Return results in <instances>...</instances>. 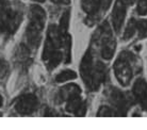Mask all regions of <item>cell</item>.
<instances>
[{
  "label": "cell",
  "instance_id": "6da1fadb",
  "mask_svg": "<svg viewBox=\"0 0 147 130\" xmlns=\"http://www.w3.org/2000/svg\"><path fill=\"white\" fill-rule=\"evenodd\" d=\"M30 24L27 28L26 37L31 47H37L42 38V32L46 22V13L40 5H32L30 10Z\"/></svg>",
  "mask_w": 147,
  "mask_h": 130
},
{
  "label": "cell",
  "instance_id": "7a4b0ae2",
  "mask_svg": "<svg viewBox=\"0 0 147 130\" xmlns=\"http://www.w3.org/2000/svg\"><path fill=\"white\" fill-rule=\"evenodd\" d=\"M20 22L22 14L13 11L7 0H0V34L15 32Z\"/></svg>",
  "mask_w": 147,
  "mask_h": 130
},
{
  "label": "cell",
  "instance_id": "3957f363",
  "mask_svg": "<svg viewBox=\"0 0 147 130\" xmlns=\"http://www.w3.org/2000/svg\"><path fill=\"white\" fill-rule=\"evenodd\" d=\"M131 55L129 52H121L119 58L114 63V71L118 82L123 86H127L132 78V68L130 66Z\"/></svg>",
  "mask_w": 147,
  "mask_h": 130
},
{
  "label": "cell",
  "instance_id": "277c9868",
  "mask_svg": "<svg viewBox=\"0 0 147 130\" xmlns=\"http://www.w3.org/2000/svg\"><path fill=\"white\" fill-rule=\"evenodd\" d=\"M37 106H38V100L36 97L33 94H27V95L20 96L17 99L15 104V110L19 114L28 115V114H32L36 110Z\"/></svg>",
  "mask_w": 147,
  "mask_h": 130
},
{
  "label": "cell",
  "instance_id": "5b68a950",
  "mask_svg": "<svg viewBox=\"0 0 147 130\" xmlns=\"http://www.w3.org/2000/svg\"><path fill=\"white\" fill-rule=\"evenodd\" d=\"M94 69H95V65L93 64L92 53H91V50H88L80 64V73L85 86L90 90H91V86H92V78L93 75H94Z\"/></svg>",
  "mask_w": 147,
  "mask_h": 130
},
{
  "label": "cell",
  "instance_id": "8992f818",
  "mask_svg": "<svg viewBox=\"0 0 147 130\" xmlns=\"http://www.w3.org/2000/svg\"><path fill=\"white\" fill-rule=\"evenodd\" d=\"M128 4L129 3L127 2V0H116L115 1L113 11H112V16H111L112 25H113L115 32H119V30L123 26Z\"/></svg>",
  "mask_w": 147,
  "mask_h": 130
},
{
  "label": "cell",
  "instance_id": "52a82bcc",
  "mask_svg": "<svg viewBox=\"0 0 147 130\" xmlns=\"http://www.w3.org/2000/svg\"><path fill=\"white\" fill-rule=\"evenodd\" d=\"M132 93L141 108L147 111V82L144 79H138L133 84Z\"/></svg>",
  "mask_w": 147,
  "mask_h": 130
},
{
  "label": "cell",
  "instance_id": "ba28073f",
  "mask_svg": "<svg viewBox=\"0 0 147 130\" xmlns=\"http://www.w3.org/2000/svg\"><path fill=\"white\" fill-rule=\"evenodd\" d=\"M115 46H116V42L114 41L111 37L110 29L109 26L107 27V30L103 31V37H102V47H101V56L103 59L110 60L115 51Z\"/></svg>",
  "mask_w": 147,
  "mask_h": 130
},
{
  "label": "cell",
  "instance_id": "9c48e42d",
  "mask_svg": "<svg viewBox=\"0 0 147 130\" xmlns=\"http://www.w3.org/2000/svg\"><path fill=\"white\" fill-rule=\"evenodd\" d=\"M110 98L112 104L117 108L118 113L121 115H126L129 108V101L125 97V95L121 93L119 90L112 89L110 94Z\"/></svg>",
  "mask_w": 147,
  "mask_h": 130
},
{
  "label": "cell",
  "instance_id": "30bf717a",
  "mask_svg": "<svg viewBox=\"0 0 147 130\" xmlns=\"http://www.w3.org/2000/svg\"><path fill=\"white\" fill-rule=\"evenodd\" d=\"M77 95H81L80 88L76 84H68L60 90L59 97L61 98V101H67L71 97L77 96Z\"/></svg>",
  "mask_w": 147,
  "mask_h": 130
},
{
  "label": "cell",
  "instance_id": "8fae6325",
  "mask_svg": "<svg viewBox=\"0 0 147 130\" xmlns=\"http://www.w3.org/2000/svg\"><path fill=\"white\" fill-rule=\"evenodd\" d=\"M99 7L100 0H82V9L90 15L99 13Z\"/></svg>",
  "mask_w": 147,
  "mask_h": 130
},
{
  "label": "cell",
  "instance_id": "7c38bea8",
  "mask_svg": "<svg viewBox=\"0 0 147 130\" xmlns=\"http://www.w3.org/2000/svg\"><path fill=\"white\" fill-rule=\"evenodd\" d=\"M63 60V53L59 50H55V52H52L51 56L49 57L45 62H47V67L48 69H53L55 67L58 66L60 63H61V61Z\"/></svg>",
  "mask_w": 147,
  "mask_h": 130
},
{
  "label": "cell",
  "instance_id": "4fadbf2b",
  "mask_svg": "<svg viewBox=\"0 0 147 130\" xmlns=\"http://www.w3.org/2000/svg\"><path fill=\"white\" fill-rule=\"evenodd\" d=\"M83 101L81 100V96L80 95H77V96L71 97L70 99L67 100L66 104V110L70 113H76L77 110L80 108V106L82 104Z\"/></svg>",
  "mask_w": 147,
  "mask_h": 130
},
{
  "label": "cell",
  "instance_id": "5bb4252c",
  "mask_svg": "<svg viewBox=\"0 0 147 130\" xmlns=\"http://www.w3.org/2000/svg\"><path fill=\"white\" fill-rule=\"evenodd\" d=\"M69 18H70V13L69 11H66L65 13H63L62 17L60 19V27L59 31L60 33L62 34V37L67 34V30L69 27Z\"/></svg>",
  "mask_w": 147,
  "mask_h": 130
},
{
  "label": "cell",
  "instance_id": "9a60e30c",
  "mask_svg": "<svg viewBox=\"0 0 147 130\" xmlns=\"http://www.w3.org/2000/svg\"><path fill=\"white\" fill-rule=\"evenodd\" d=\"M77 78V74L74 71H70V69H66V71H61L60 74L57 75L55 77V81L58 83H61V82H65L68 81V80H73V79Z\"/></svg>",
  "mask_w": 147,
  "mask_h": 130
},
{
  "label": "cell",
  "instance_id": "2e32d148",
  "mask_svg": "<svg viewBox=\"0 0 147 130\" xmlns=\"http://www.w3.org/2000/svg\"><path fill=\"white\" fill-rule=\"evenodd\" d=\"M63 47L65 51V63L70 62V49H71V38L68 34H65L63 36Z\"/></svg>",
  "mask_w": 147,
  "mask_h": 130
},
{
  "label": "cell",
  "instance_id": "e0dca14e",
  "mask_svg": "<svg viewBox=\"0 0 147 130\" xmlns=\"http://www.w3.org/2000/svg\"><path fill=\"white\" fill-rule=\"evenodd\" d=\"M136 20L134 18L130 19L128 22V25L126 27L125 33H124V38L125 40H129L133 36V34L136 33Z\"/></svg>",
  "mask_w": 147,
  "mask_h": 130
},
{
  "label": "cell",
  "instance_id": "ac0fdd59",
  "mask_svg": "<svg viewBox=\"0 0 147 130\" xmlns=\"http://www.w3.org/2000/svg\"><path fill=\"white\" fill-rule=\"evenodd\" d=\"M136 30L139 32V37L144 38L147 36V20H139L136 22Z\"/></svg>",
  "mask_w": 147,
  "mask_h": 130
},
{
  "label": "cell",
  "instance_id": "d6986e66",
  "mask_svg": "<svg viewBox=\"0 0 147 130\" xmlns=\"http://www.w3.org/2000/svg\"><path fill=\"white\" fill-rule=\"evenodd\" d=\"M115 114H116V112L114 110H112L110 107H105V106H102L99 109V111L97 112L98 116H114Z\"/></svg>",
  "mask_w": 147,
  "mask_h": 130
},
{
  "label": "cell",
  "instance_id": "ffe728a7",
  "mask_svg": "<svg viewBox=\"0 0 147 130\" xmlns=\"http://www.w3.org/2000/svg\"><path fill=\"white\" fill-rule=\"evenodd\" d=\"M136 11H138V13L140 15L147 14V0H139L138 1Z\"/></svg>",
  "mask_w": 147,
  "mask_h": 130
},
{
  "label": "cell",
  "instance_id": "44dd1931",
  "mask_svg": "<svg viewBox=\"0 0 147 130\" xmlns=\"http://www.w3.org/2000/svg\"><path fill=\"white\" fill-rule=\"evenodd\" d=\"M112 0H100V7H99V13L102 14L103 12H106L110 7V4Z\"/></svg>",
  "mask_w": 147,
  "mask_h": 130
},
{
  "label": "cell",
  "instance_id": "7402d4cb",
  "mask_svg": "<svg viewBox=\"0 0 147 130\" xmlns=\"http://www.w3.org/2000/svg\"><path fill=\"white\" fill-rule=\"evenodd\" d=\"M7 64L5 61L0 59V78H3L7 73Z\"/></svg>",
  "mask_w": 147,
  "mask_h": 130
},
{
  "label": "cell",
  "instance_id": "603a6c76",
  "mask_svg": "<svg viewBox=\"0 0 147 130\" xmlns=\"http://www.w3.org/2000/svg\"><path fill=\"white\" fill-rule=\"evenodd\" d=\"M85 112H86V104H85V102H82V104L80 106V108L78 109L77 112H76L75 114L77 116H84Z\"/></svg>",
  "mask_w": 147,
  "mask_h": 130
},
{
  "label": "cell",
  "instance_id": "cb8c5ba5",
  "mask_svg": "<svg viewBox=\"0 0 147 130\" xmlns=\"http://www.w3.org/2000/svg\"><path fill=\"white\" fill-rule=\"evenodd\" d=\"M53 3L57 4H69L70 0H51Z\"/></svg>",
  "mask_w": 147,
  "mask_h": 130
},
{
  "label": "cell",
  "instance_id": "d4e9b609",
  "mask_svg": "<svg viewBox=\"0 0 147 130\" xmlns=\"http://www.w3.org/2000/svg\"><path fill=\"white\" fill-rule=\"evenodd\" d=\"M2 104H3V99H2V96L0 95V107H2Z\"/></svg>",
  "mask_w": 147,
  "mask_h": 130
},
{
  "label": "cell",
  "instance_id": "484cf974",
  "mask_svg": "<svg viewBox=\"0 0 147 130\" xmlns=\"http://www.w3.org/2000/svg\"><path fill=\"white\" fill-rule=\"evenodd\" d=\"M133 1H134V0H127V2H128L129 4H131V3H133Z\"/></svg>",
  "mask_w": 147,
  "mask_h": 130
},
{
  "label": "cell",
  "instance_id": "4316f807",
  "mask_svg": "<svg viewBox=\"0 0 147 130\" xmlns=\"http://www.w3.org/2000/svg\"><path fill=\"white\" fill-rule=\"evenodd\" d=\"M34 1H37V2H44L45 0H34Z\"/></svg>",
  "mask_w": 147,
  "mask_h": 130
},
{
  "label": "cell",
  "instance_id": "83f0119b",
  "mask_svg": "<svg viewBox=\"0 0 147 130\" xmlns=\"http://www.w3.org/2000/svg\"><path fill=\"white\" fill-rule=\"evenodd\" d=\"M0 116H1V113H0Z\"/></svg>",
  "mask_w": 147,
  "mask_h": 130
}]
</instances>
